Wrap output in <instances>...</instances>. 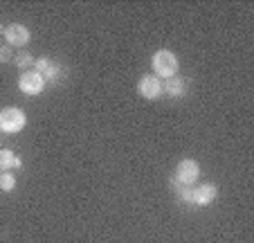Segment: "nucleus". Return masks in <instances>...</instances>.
Masks as SVG:
<instances>
[{"label":"nucleus","mask_w":254,"mask_h":243,"mask_svg":"<svg viewBox=\"0 0 254 243\" xmlns=\"http://www.w3.org/2000/svg\"><path fill=\"white\" fill-rule=\"evenodd\" d=\"M151 66H153V72L158 79H171L178 72V57L171 52V50H158L151 59Z\"/></svg>","instance_id":"obj_1"},{"label":"nucleus","mask_w":254,"mask_h":243,"mask_svg":"<svg viewBox=\"0 0 254 243\" xmlns=\"http://www.w3.org/2000/svg\"><path fill=\"white\" fill-rule=\"evenodd\" d=\"M27 124V115L23 108L7 106L0 110V133H20Z\"/></svg>","instance_id":"obj_2"},{"label":"nucleus","mask_w":254,"mask_h":243,"mask_svg":"<svg viewBox=\"0 0 254 243\" xmlns=\"http://www.w3.org/2000/svg\"><path fill=\"white\" fill-rule=\"evenodd\" d=\"M45 83H48V81H45L43 75L36 70L23 72L18 79V88L25 92V95H41V92L45 90Z\"/></svg>","instance_id":"obj_3"},{"label":"nucleus","mask_w":254,"mask_h":243,"mask_svg":"<svg viewBox=\"0 0 254 243\" xmlns=\"http://www.w3.org/2000/svg\"><path fill=\"white\" fill-rule=\"evenodd\" d=\"M198 176H200V164H198L196 160H191V158H187V160L178 162L176 176L173 178H178L183 185H193V182L198 180Z\"/></svg>","instance_id":"obj_4"},{"label":"nucleus","mask_w":254,"mask_h":243,"mask_svg":"<svg viewBox=\"0 0 254 243\" xmlns=\"http://www.w3.org/2000/svg\"><path fill=\"white\" fill-rule=\"evenodd\" d=\"M34 66H36V72H41V75H43L45 81H54V83H57V81L63 77L61 63H57L54 59H50V57L36 59V61H34Z\"/></svg>","instance_id":"obj_5"},{"label":"nucleus","mask_w":254,"mask_h":243,"mask_svg":"<svg viewBox=\"0 0 254 243\" xmlns=\"http://www.w3.org/2000/svg\"><path fill=\"white\" fill-rule=\"evenodd\" d=\"M29 38H32V34H29V29L25 27V25L20 23H11L5 27V41L7 45H16V48H23V45L29 43Z\"/></svg>","instance_id":"obj_6"},{"label":"nucleus","mask_w":254,"mask_h":243,"mask_svg":"<svg viewBox=\"0 0 254 243\" xmlns=\"http://www.w3.org/2000/svg\"><path fill=\"white\" fill-rule=\"evenodd\" d=\"M137 92L144 99H158L162 95V79H158L155 75H144L137 83Z\"/></svg>","instance_id":"obj_7"},{"label":"nucleus","mask_w":254,"mask_h":243,"mask_svg":"<svg viewBox=\"0 0 254 243\" xmlns=\"http://www.w3.org/2000/svg\"><path fill=\"white\" fill-rule=\"evenodd\" d=\"M162 92H167L169 97H185L189 92V79H183V77H171V79L162 81Z\"/></svg>","instance_id":"obj_8"},{"label":"nucleus","mask_w":254,"mask_h":243,"mask_svg":"<svg viewBox=\"0 0 254 243\" xmlns=\"http://www.w3.org/2000/svg\"><path fill=\"white\" fill-rule=\"evenodd\" d=\"M216 196H218V189H216V185H211V182H205V185L193 187L191 203H193V205H209V203H214V200H216Z\"/></svg>","instance_id":"obj_9"},{"label":"nucleus","mask_w":254,"mask_h":243,"mask_svg":"<svg viewBox=\"0 0 254 243\" xmlns=\"http://www.w3.org/2000/svg\"><path fill=\"white\" fill-rule=\"evenodd\" d=\"M20 167H23V160L11 149H0V171H11Z\"/></svg>","instance_id":"obj_10"},{"label":"nucleus","mask_w":254,"mask_h":243,"mask_svg":"<svg viewBox=\"0 0 254 243\" xmlns=\"http://www.w3.org/2000/svg\"><path fill=\"white\" fill-rule=\"evenodd\" d=\"M171 189L176 194V198L185 205H193L191 203V196H193V185H183L178 178H171Z\"/></svg>","instance_id":"obj_11"},{"label":"nucleus","mask_w":254,"mask_h":243,"mask_svg":"<svg viewBox=\"0 0 254 243\" xmlns=\"http://www.w3.org/2000/svg\"><path fill=\"white\" fill-rule=\"evenodd\" d=\"M16 187V176L11 171H0V191H5V194H9V191H14Z\"/></svg>","instance_id":"obj_12"},{"label":"nucleus","mask_w":254,"mask_h":243,"mask_svg":"<svg viewBox=\"0 0 254 243\" xmlns=\"http://www.w3.org/2000/svg\"><path fill=\"white\" fill-rule=\"evenodd\" d=\"M34 61H36V59H34L29 52H18V54L14 57V63H16L18 68H27V66H32Z\"/></svg>","instance_id":"obj_13"},{"label":"nucleus","mask_w":254,"mask_h":243,"mask_svg":"<svg viewBox=\"0 0 254 243\" xmlns=\"http://www.w3.org/2000/svg\"><path fill=\"white\" fill-rule=\"evenodd\" d=\"M11 48L9 45H0V63H9L11 61Z\"/></svg>","instance_id":"obj_14"},{"label":"nucleus","mask_w":254,"mask_h":243,"mask_svg":"<svg viewBox=\"0 0 254 243\" xmlns=\"http://www.w3.org/2000/svg\"><path fill=\"white\" fill-rule=\"evenodd\" d=\"M2 34H5V27H2V23H0V36H2Z\"/></svg>","instance_id":"obj_15"},{"label":"nucleus","mask_w":254,"mask_h":243,"mask_svg":"<svg viewBox=\"0 0 254 243\" xmlns=\"http://www.w3.org/2000/svg\"><path fill=\"white\" fill-rule=\"evenodd\" d=\"M0 135H2V133H0Z\"/></svg>","instance_id":"obj_16"}]
</instances>
